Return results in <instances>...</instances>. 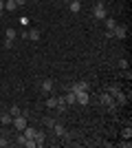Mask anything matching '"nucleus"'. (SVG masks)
<instances>
[{
    "instance_id": "f257e3e1",
    "label": "nucleus",
    "mask_w": 132,
    "mask_h": 148,
    "mask_svg": "<svg viewBox=\"0 0 132 148\" xmlns=\"http://www.w3.org/2000/svg\"><path fill=\"white\" fill-rule=\"evenodd\" d=\"M93 18H97V20H106V18H108V11H106V2H104V0H99V2L95 5Z\"/></svg>"
},
{
    "instance_id": "f03ea898",
    "label": "nucleus",
    "mask_w": 132,
    "mask_h": 148,
    "mask_svg": "<svg viewBox=\"0 0 132 148\" xmlns=\"http://www.w3.org/2000/svg\"><path fill=\"white\" fill-rule=\"evenodd\" d=\"M99 102H101V104H104V106H106V108H108V111H114V108H117V102H114V97H112V95H110V93H101V97H99Z\"/></svg>"
},
{
    "instance_id": "7ed1b4c3",
    "label": "nucleus",
    "mask_w": 132,
    "mask_h": 148,
    "mask_svg": "<svg viewBox=\"0 0 132 148\" xmlns=\"http://www.w3.org/2000/svg\"><path fill=\"white\" fill-rule=\"evenodd\" d=\"M11 126H16V130H20V133H22V130H24L26 126H29V124H26V117L22 115V113H20V115H16V117H13Z\"/></svg>"
},
{
    "instance_id": "20e7f679",
    "label": "nucleus",
    "mask_w": 132,
    "mask_h": 148,
    "mask_svg": "<svg viewBox=\"0 0 132 148\" xmlns=\"http://www.w3.org/2000/svg\"><path fill=\"white\" fill-rule=\"evenodd\" d=\"M53 133H55L57 137H64V139H68V133H66V128H64L62 124H53Z\"/></svg>"
},
{
    "instance_id": "39448f33",
    "label": "nucleus",
    "mask_w": 132,
    "mask_h": 148,
    "mask_svg": "<svg viewBox=\"0 0 132 148\" xmlns=\"http://www.w3.org/2000/svg\"><path fill=\"white\" fill-rule=\"evenodd\" d=\"M75 102H77V104H88V102H90V95H88V91H82V93H77V95H75Z\"/></svg>"
},
{
    "instance_id": "423d86ee",
    "label": "nucleus",
    "mask_w": 132,
    "mask_h": 148,
    "mask_svg": "<svg viewBox=\"0 0 132 148\" xmlns=\"http://www.w3.org/2000/svg\"><path fill=\"white\" fill-rule=\"evenodd\" d=\"M53 86H55V84H53V80H44L42 84H40V91L46 93V95H51V93H53Z\"/></svg>"
},
{
    "instance_id": "0eeeda50",
    "label": "nucleus",
    "mask_w": 132,
    "mask_h": 148,
    "mask_svg": "<svg viewBox=\"0 0 132 148\" xmlns=\"http://www.w3.org/2000/svg\"><path fill=\"white\" fill-rule=\"evenodd\" d=\"M126 33H128V29L126 27H121V25H117L112 29V38H119V40H123V38H126Z\"/></svg>"
},
{
    "instance_id": "6e6552de",
    "label": "nucleus",
    "mask_w": 132,
    "mask_h": 148,
    "mask_svg": "<svg viewBox=\"0 0 132 148\" xmlns=\"http://www.w3.org/2000/svg\"><path fill=\"white\" fill-rule=\"evenodd\" d=\"M70 91H73V93H75V95H77V93H82V91H88V82H75V84H73V86H70Z\"/></svg>"
},
{
    "instance_id": "1a4fd4ad",
    "label": "nucleus",
    "mask_w": 132,
    "mask_h": 148,
    "mask_svg": "<svg viewBox=\"0 0 132 148\" xmlns=\"http://www.w3.org/2000/svg\"><path fill=\"white\" fill-rule=\"evenodd\" d=\"M68 7H70V11H73V13H79V11H82V2H79V0H70Z\"/></svg>"
},
{
    "instance_id": "9d476101",
    "label": "nucleus",
    "mask_w": 132,
    "mask_h": 148,
    "mask_svg": "<svg viewBox=\"0 0 132 148\" xmlns=\"http://www.w3.org/2000/svg\"><path fill=\"white\" fill-rule=\"evenodd\" d=\"M64 102H66L68 106H75V104H77V102H75V93H73V91H68L66 95H64Z\"/></svg>"
},
{
    "instance_id": "9b49d317",
    "label": "nucleus",
    "mask_w": 132,
    "mask_h": 148,
    "mask_svg": "<svg viewBox=\"0 0 132 148\" xmlns=\"http://www.w3.org/2000/svg\"><path fill=\"white\" fill-rule=\"evenodd\" d=\"M22 133H24V137H26V139H35V133H38V130H35V128H31V126H26V128L22 130Z\"/></svg>"
},
{
    "instance_id": "f8f14e48",
    "label": "nucleus",
    "mask_w": 132,
    "mask_h": 148,
    "mask_svg": "<svg viewBox=\"0 0 132 148\" xmlns=\"http://www.w3.org/2000/svg\"><path fill=\"white\" fill-rule=\"evenodd\" d=\"M44 142H46V135H44V133H35V146H44Z\"/></svg>"
},
{
    "instance_id": "ddd939ff",
    "label": "nucleus",
    "mask_w": 132,
    "mask_h": 148,
    "mask_svg": "<svg viewBox=\"0 0 132 148\" xmlns=\"http://www.w3.org/2000/svg\"><path fill=\"white\" fill-rule=\"evenodd\" d=\"M55 108H57V111H60V113H64V111H66V108H68V104L64 102V97H57V106H55Z\"/></svg>"
},
{
    "instance_id": "4468645a",
    "label": "nucleus",
    "mask_w": 132,
    "mask_h": 148,
    "mask_svg": "<svg viewBox=\"0 0 132 148\" xmlns=\"http://www.w3.org/2000/svg\"><path fill=\"white\" fill-rule=\"evenodd\" d=\"M114 99H117V104H119V106H123V104H126V102H128V95H123V93H117V95H114Z\"/></svg>"
},
{
    "instance_id": "2eb2a0df",
    "label": "nucleus",
    "mask_w": 132,
    "mask_h": 148,
    "mask_svg": "<svg viewBox=\"0 0 132 148\" xmlns=\"http://www.w3.org/2000/svg\"><path fill=\"white\" fill-rule=\"evenodd\" d=\"M5 9H7V11H16V9H18L16 0H5Z\"/></svg>"
},
{
    "instance_id": "dca6fc26",
    "label": "nucleus",
    "mask_w": 132,
    "mask_h": 148,
    "mask_svg": "<svg viewBox=\"0 0 132 148\" xmlns=\"http://www.w3.org/2000/svg\"><path fill=\"white\" fill-rule=\"evenodd\" d=\"M26 38H29V40H40V31H38V29L26 31Z\"/></svg>"
},
{
    "instance_id": "f3484780",
    "label": "nucleus",
    "mask_w": 132,
    "mask_h": 148,
    "mask_svg": "<svg viewBox=\"0 0 132 148\" xmlns=\"http://www.w3.org/2000/svg\"><path fill=\"white\" fill-rule=\"evenodd\" d=\"M5 38H7V40H16V38H18L16 29H7V31H5Z\"/></svg>"
},
{
    "instance_id": "a211bd4d",
    "label": "nucleus",
    "mask_w": 132,
    "mask_h": 148,
    "mask_svg": "<svg viewBox=\"0 0 132 148\" xmlns=\"http://www.w3.org/2000/svg\"><path fill=\"white\" fill-rule=\"evenodd\" d=\"M20 113H22V108H20V106H16V104H13L11 108H9V115H11V117H16V115H20Z\"/></svg>"
},
{
    "instance_id": "6ab92c4d",
    "label": "nucleus",
    "mask_w": 132,
    "mask_h": 148,
    "mask_svg": "<svg viewBox=\"0 0 132 148\" xmlns=\"http://www.w3.org/2000/svg\"><path fill=\"white\" fill-rule=\"evenodd\" d=\"M0 122H2V124H11L13 117L9 115V113H2V115H0Z\"/></svg>"
},
{
    "instance_id": "aec40b11",
    "label": "nucleus",
    "mask_w": 132,
    "mask_h": 148,
    "mask_svg": "<svg viewBox=\"0 0 132 148\" xmlns=\"http://www.w3.org/2000/svg\"><path fill=\"white\" fill-rule=\"evenodd\" d=\"M104 22H106V27H108V31H112L114 27H117V22H114V18H106L104 20Z\"/></svg>"
},
{
    "instance_id": "412c9836",
    "label": "nucleus",
    "mask_w": 132,
    "mask_h": 148,
    "mask_svg": "<svg viewBox=\"0 0 132 148\" xmlns=\"http://www.w3.org/2000/svg\"><path fill=\"white\" fill-rule=\"evenodd\" d=\"M46 106H49V108H55V106H57V97H53V95H51V97L46 99Z\"/></svg>"
},
{
    "instance_id": "4be33fe9",
    "label": "nucleus",
    "mask_w": 132,
    "mask_h": 148,
    "mask_svg": "<svg viewBox=\"0 0 132 148\" xmlns=\"http://www.w3.org/2000/svg\"><path fill=\"white\" fill-rule=\"evenodd\" d=\"M24 139H26V137H24V133H20V130H18V137H16V142H18L20 146H22V144H24Z\"/></svg>"
},
{
    "instance_id": "5701e85b",
    "label": "nucleus",
    "mask_w": 132,
    "mask_h": 148,
    "mask_svg": "<svg viewBox=\"0 0 132 148\" xmlns=\"http://www.w3.org/2000/svg\"><path fill=\"white\" fill-rule=\"evenodd\" d=\"M108 93H110V95H112V97H114V95H117V93H119V86H117V84H112V86L108 88Z\"/></svg>"
},
{
    "instance_id": "b1692460",
    "label": "nucleus",
    "mask_w": 132,
    "mask_h": 148,
    "mask_svg": "<svg viewBox=\"0 0 132 148\" xmlns=\"http://www.w3.org/2000/svg\"><path fill=\"white\" fill-rule=\"evenodd\" d=\"M22 146H26V148H35V139H24V144Z\"/></svg>"
},
{
    "instance_id": "393cba45",
    "label": "nucleus",
    "mask_w": 132,
    "mask_h": 148,
    "mask_svg": "<svg viewBox=\"0 0 132 148\" xmlns=\"http://www.w3.org/2000/svg\"><path fill=\"white\" fill-rule=\"evenodd\" d=\"M123 137H126V139H130V137H132V128H130V126L123 128Z\"/></svg>"
},
{
    "instance_id": "a878e982",
    "label": "nucleus",
    "mask_w": 132,
    "mask_h": 148,
    "mask_svg": "<svg viewBox=\"0 0 132 148\" xmlns=\"http://www.w3.org/2000/svg\"><path fill=\"white\" fill-rule=\"evenodd\" d=\"M11 47H13V40H7L5 38V49H11Z\"/></svg>"
},
{
    "instance_id": "bb28decb",
    "label": "nucleus",
    "mask_w": 132,
    "mask_h": 148,
    "mask_svg": "<svg viewBox=\"0 0 132 148\" xmlns=\"http://www.w3.org/2000/svg\"><path fill=\"white\" fill-rule=\"evenodd\" d=\"M119 66L121 69H128V60H119Z\"/></svg>"
},
{
    "instance_id": "cd10ccee",
    "label": "nucleus",
    "mask_w": 132,
    "mask_h": 148,
    "mask_svg": "<svg viewBox=\"0 0 132 148\" xmlns=\"http://www.w3.org/2000/svg\"><path fill=\"white\" fill-rule=\"evenodd\" d=\"M0 146H2V148H5V146H9V142H7L5 137H0Z\"/></svg>"
},
{
    "instance_id": "c85d7f7f",
    "label": "nucleus",
    "mask_w": 132,
    "mask_h": 148,
    "mask_svg": "<svg viewBox=\"0 0 132 148\" xmlns=\"http://www.w3.org/2000/svg\"><path fill=\"white\" fill-rule=\"evenodd\" d=\"M16 5H18V7H24V5H26V0H16Z\"/></svg>"
},
{
    "instance_id": "c756f323",
    "label": "nucleus",
    "mask_w": 132,
    "mask_h": 148,
    "mask_svg": "<svg viewBox=\"0 0 132 148\" xmlns=\"http://www.w3.org/2000/svg\"><path fill=\"white\" fill-rule=\"evenodd\" d=\"M0 11H5V0H0Z\"/></svg>"
},
{
    "instance_id": "7c9ffc66",
    "label": "nucleus",
    "mask_w": 132,
    "mask_h": 148,
    "mask_svg": "<svg viewBox=\"0 0 132 148\" xmlns=\"http://www.w3.org/2000/svg\"><path fill=\"white\" fill-rule=\"evenodd\" d=\"M0 20H2V11H0Z\"/></svg>"
},
{
    "instance_id": "2f4dec72",
    "label": "nucleus",
    "mask_w": 132,
    "mask_h": 148,
    "mask_svg": "<svg viewBox=\"0 0 132 148\" xmlns=\"http://www.w3.org/2000/svg\"><path fill=\"white\" fill-rule=\"evenodd\" d=\"M62 2H70V0H62Z\"/></svg>"
}]
</instances>
